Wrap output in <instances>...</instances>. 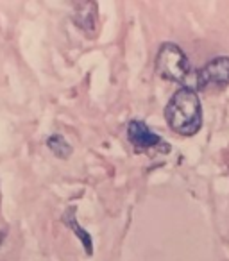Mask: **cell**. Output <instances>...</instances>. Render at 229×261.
<instances>
[{"instance_id":"1","label":"cell","mask_w":229,"mask_h":261,"mask_svg":"<svg viewBox=\"0 0 229 261\" xmlns=\"http://www.w3.org/2000/svg\"><path fill=\"white\" fill-rule=\"evenodd\" d=\"M167 125L179 136H193L202 127V104L197 90L183 86L165 106Z\"/></svg>"},{"instance_id":"2","label":"cell","mask_w":229,"mask_h":261,"mask_svg":"<svg viewBox=\"0 0 229 261\" xmlns=\"http://www.w3.org/2000/svg\"><path fill=\"white\" fill-rule=\"evenodd\" d=\"M154 68L160 77L181 84H185L192 73L188 56L179 45L172 43V41H165L160 47L156 54V61H154Z\"/></svg>"},{"instance_id":"3","label":"cell","mask_w":229,"mask_h":261,"mask_svg":"<svg viewBox=\"0 0 229 261\" xmlns=\"http://www.w3.org/2000/svg\"><path fill=\"white\" fill-rule=\"evenodd\" d=\"M195 86L200 91H222L229 86V56H218L208 61L195 75Z\"/></svg>"},{"instance_id":"4","label":"cell","mask_w":229,"mask_h":261,"mask_svg":"<svg viewBox=\"0 0 229 261\" xmlns=\"http://www.w3.org/2000/svg\"><path fill=\"white\" fill-rule=\"evenodd\" d=\"M128 140L136 152H145L150 149H158L160 152H170V145L160 135L152 133L149 125L142 120H131L128 123Z\"/></svg>"},{"instance_id":"5","label":"cell","mask_w":229,"mask_h":261,"mask_svg":"<svg viewBox=\"0 0 229 261\" xmlns=\"http://www.w3.org/2000/svg\"><path fill=\"white\" fill-rule=\"evenodd\" d=\"M73 23H75L83 33L93 34L95 29H97V4H95V2L77 4L75 15H73Z\"/></svg>"},{"instance_id":"6","label":"cell","mask_w":229,"mask_h":261,"mask_svg":"<svg viewBox=\"0 0 229 261\" xmlns=\"http://www.w3.org/2000/svg\"><path fill=\"white\" fill-rule=\"evenodd\" d=\"M63 224H65L66 227H68L70 231H72L73 234H75L77 238L81 240L84 252H86L88 256H91V254H93V240H91L90 232L79 225V222H77V217H75V210H73V207L66 210V213L63 215Z\"/></svg>"},{"instance_id":"7","label":"cell","mask_w":229,"mask_h":261,"mask_svg":"<svg viewBox=\"0 0 229 261\" xmlns=\"http://www.w3.org/2000/svg\"><path fill=\"white\" fill-rule=\"evenodd\" d=\"M47 147L50 149V152L54 154V156L61 158V160H66V158L72 154V147H70V143L65 140V136L63 135H50L47 138Z\"/></svg>"}]
</instances>
